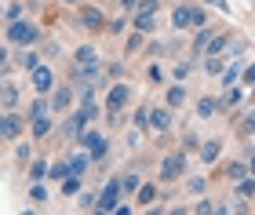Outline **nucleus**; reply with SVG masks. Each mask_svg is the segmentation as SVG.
Returning <instances> with one entry per match:
<instances>
[{
    "instance_id": "7ed1b4c3",
    "label": "nucleus",
    "mask_w": 255,
    "mask_h": 215,
    "mask_svg": "<svg viewBox=\"0 0 255 215\" xmlns=\"http://www.w3.org/2000/svg\"><path fill=\"white\" fill-rule=\"evenodd\" d=\"M128 103H131V84L117 81V84H110V88H106V103H102V109L117 117V113H124Z\"/></svg>"
},
{
    "instance_id": "cd10ccee",
    "label": "nucleus",
    "mask_w": 255,
    "mask_h": 215,
    "mask_svg": "<svg viewBox=\"0 0 255 215\" xmlns=\"http://www.w3.org/2000/svg\"><path fill=\"white\" fill-rule=\"evenodd\" d=\"M73 62H99V51L91 48V44H80V48L73 51Z\"/></svg>"
},
{
    "instance_id": "dca6fc26",
    "label": "nucleus",
    "mask_w": 255,
    "mask_h": 215,
    "mask_svg": "<svg viewBox=\"0 0 255 215\" xmlns=\"http://www.w3.org/2000/svg\"><path fill=\"white\" fill-rule=\"evenodd\" d=\"M29 131H33V139H48V135L55 131V120H51V113H40V117H29Z\"/></svg>"
},
{
    "instance_id": "393cba45",
    "label": "nucleus",
    "mask_w": 255,
    "mask_h": 215,
    "mask_svg": "<svg viewBox=\"0 0 255 215\" xmlns=\"http://www.w3.org/2000/svg\"><path fill=\"white\" fill-rule=\"evenodd\" d=\"M234 194L245 197V201H248V197L255 201V175H252V172H248L245 179H237V183H234Z\"/></svg>"
},
{
    "instance_id": "f3484780",
    "label": "nucleus",
    "mask_w": 255,
    "mask_h": 215,
    "mask_svg": "<svg viewBox=\"0 0 255 215\" xmlns=\"http://www.w3.org/2000/svg\"><path fill=\"white\" fill-rule=\"evenodd\" d=\"M219 113H223V106H219V99H215V95L197 99V117H201V120H212V117H219Z\"/></svg>"
},
{
    "instance_id": "c03bdc74",
    "label": "nucleus",
    "mask_w": 255,
    "mask_h": 215,
    "mask_svg": "<svg viewBox=\"0 0 255 215\" xmlns=\"http://www.w3.org/2000/svg\"><path fill=\"white\" fill-rule=\"evenodd\" d=\"M149 84H160V81H164V70H160V66H149Z\"/></svg>"
},
{
    "instance_id": "49530a36",
    "label": "nucleus",
    "mask_w": 255,
    "mask_h": 215,
    "mask_svg": "<svg viewBox=\"0 0 255 215\" xmlns=\"http://www.w3.org/2000/svg\"><path fill=\"white\" fill-rule=\"evenodd\" d=\"M4 18L11 22V18H22V4H11L7 11H4Z\"/></svg>"
},
{
    "instance_id": "603ef678",
    "label": "nucleus",
    "mask_w": 255,
    "mask_h": 215,
    "mask_svg": "<svg viewBox=\"0 0 255 215\" xmlns=\"http://www.w3.org/2000/svg\"><path fill=\"white\" fill-rule=\"evenodd\" d=\"M66 4H69V7H77V4H84V0H66Z\"/></svg>"
},
{
    "instance_id": "a18cd8bd",
    "label": "nucleus",
    "mask_w": 255,
    "mask_h": 215,
    "mask_svg": "<svg viewBox=\"0 0 255 215\" xmlns=\"http://www.w3.org/2000/svg\"><path fill=\"white\" fill-rule=\"evenodd\" d=\"M201 4H208V7H219L223 15H230V0H201Z\"/></svg>"
},
{
    "instance_id": "9d476101",
    "label": "nucleus",
    "mask_w": 255,
    "mask_h": 215,
    "mask_svg": "<svg viewBox=\"0 0 255 215\" xmlns=\"http://www.w3.org/2000/svg\"><path fill=\"white\" fill-rule=\"evenodd\" d=\"M22 120L18 113H0V142H15L18 139V131H22Z\"/></svg>"
},
{
    "instance_id": "473e14b6",
    "label": "nucleus",
    "mask_w": 255,
    "mask_h": 215,
    "mask_svg": "<svg viewBox=\"0 0 255 215\" xmlns=\"http://www.w3.org/2000/svg\"><path fill=\"white\" fill-rule=\"evenodd\" d=\"M29 201H33V205H48V186L33 183V190H29Z\"/></svg>"
},
{
    "instance_id": "4468645a",
    "label": "nucleus",
    "mask_w": 255,
    "mask_h": 215,
    "mask_svg": "<svg viewBox=\"0 0 255 215\" xmlns=\"http://www.w3.org/2000/svg\"><path fill=\"white\" fill-rule=\"evenodd\" d=\"M84 128H88V117H84L80 109H73V113L66 117V128H62V135H66V139H80V131H84Z\"/></svg>"
},
{
    "instance_id": "6e6d98bb",
    "label": "nucleus",
    "mask_w": 255,
    "mask_h": 215,
    "mask_svg": "<svg viewBox=\"0 0 255 215\" xmlns=\"http://www.w3.org/2000/svg\"><path fill=\"white\" fill-rule=\"evenodd\" d=\"M252 4H255V0H252Z\"/></svg>"
},
{
    "instance_id": "423d86ee",
    "label": "nucleus",
    "mask_w": 255,
    "mask_h": 215,
    "mask_svg": "<svg viewBox=\"0 0 255 215\" xmlns=\"http://www.w3.org/2000/svg\"><path fill=\"white\" fill-rule=\"evenodd\" d=\"M77 142L91 153V164H102L110 157V142H106V135H99V131H80Z\"/></svg>"
},
{
    "instance_id": "4be33fe9",
    "label": "nucleus",
    "mask_w": 255,
    "mask_h": 215,
    "mask_svg": "<svg viewBox=\"0 0 255 215\" xmlns=\"http://www.w3.org/2000/svg\"><path fill=\"white\" fill-rule=\"evenodd\" d=\"M153 201H157V183H142V186L135 190V205H138V208L153 205Z\"/></svg>"
},
{
    "instance_id": "a878e982",
    "label": "nucleus",
    "mask_w": 255,
    "mask_h": 215,
    "mask_svg": "<svg viewBox=\"0 0 255 215\" xmlns=\"http://www.w3.org/2000/svg\"><path fill=\"white\" fill-rule=\"evenodd\" d=\"M138 186H142V175H138L135 168H131V172H124V175H121V194H135Z\"/></svg>"
},
{
    "instance_id": "09e8293b",
    "label": "nucleus",
    "mask_w": 255,
    "mask_h": 215,
    "mask_svg": "<svg viewBox=\"0 0 255 215\" xmlns=\"http://www.w3.org/2000/svg\"><path fill=\"white\" fill-rule=\"evenodd\" d=\"M117 4H121V11H124V15H131V11L138 7V0H117Z\"/></svg>"
},
{
    "instance_id": "7c9ffc66",
    "label": "nucleus",
    "mask_w": 255,
    "mask_h": 215,
    "mask_svg": "<svg viewBox=\"0 0 255 215\" xmlns=\"http://www.w3.org/2000/svg\"><path fill=\"white\" fill-rule=\"evenodd\" d=\"M29 179H33V183L48 179V161H33V164H29Z\"/></svg>"
},
{
    "instance_id": "e433bc0d",
    "label": "nucleus",
    "mask_w": 255,
    "mask_h": 215,
    "mask_svg": "<svg viewBox=\"0 0 255 215\" xmlns=\"http://www.w3.org/2000/svg\"><path fill=\"white\" fill-rule=\"evenodd\" d=\"M186 190H190V194H197V197H201L204 190H208V179H204V175H197V179H190V183H186Z\"/></svg>"
},
{
    "instance_id": "864d4df0",
    "label": "nucleus",
    "mask_w": 255,
    "mask_h": 215,
    "mask_svg": "<svg viewBox=\"0 0 255 215\" xmlns=\"http://www.w3.org/2000/svg\"><path fill=\"white\" fill-rule=\"evenodd\" d=\"M0 84H4V70H0Z\"/></svg>"
},
{
    "instance_id": "aec40b11",
    "label": "nucleus",
    "mask_w": 255,
    "mask_h": 215,
    "mask_svg": "<svg viewBox=\"0 0 255 215\" xmlns=\"http://www.w3.org/2000/svg\"><path fill=\"white\" fill-rule=\"evenodd\" d=\"M37 62H40V51H33V44H29V48H18V55H15L18 70H33Z\"/></svg>"
},
{
    "instance_id": "1a4fd4ad",
    "label": "nucleus",
    "mask_w": 255,
    "mask_h": 215,
    "mask_svg": "<svg viewBox=\"0 0 255 215\" xmlns=\"http://www.w3.org/2000/svg\"><path fill=\"white\" fill-rule=\"evenodd\" d=\"M117 201H121V179L113 175V179H106V186L99 190V197H95V212H113V208H117Z\"/></svg>"
},
{
    "instance_id": "79ce46f5",
    "label": "nucleus",
    "mask_w": 255,
    "mask_h": 215,
    "mask_svg": "<svg viewBox=\"0 0 255 215\" xmlns=\"http://www.w3.org/2000/svg\"><path fill=\"white\" fill-rule=\"evenodd\" d=\"M190 66H193V59H186V62L175 66V81H186V77H190Z\"/></svg>"
},
{
    "instance_id": "f704fd0d",
    "label": "nucleus",
    "mask_w": 255,
    "mask_h": 215,
    "mask_svg": "<svg viewBox=\"0 0 255 215\" xmlns=\"http://www.w3.org/2000/svg\"><path fill=\"white\" fill-rule=\"evenodd\" d=\"M138 48H142V33H138V29H135V33H131V37H128V44H124V55H135Z\"/></svg>"
},
{
    "instance_id": "0eeeda50",
    "label": "nucleus",
    "mask_w": 255,
    "mask_h": 215,
    "mask_svg": "<svg viewBox=\"0 0 255 215\" xmlns=\"http://www.w3.org/2000/svg\"><path fill=\"white\" fill-rule=\"evenodd\" d=\"M182 172H186V150L179 153H164V161H160V183H175V179H182Z\"/></svg>"
},
{
    "instance_id": "a211bd4d",
    "label": "nucleus",
    "mask_w": 255,
    "mask_h": 215,
    "mask_svg": "<svg viewBox=\"0 0 255 215\" xmlns=\"http://www.w3.org/2000/svg\"><path fill=\"white\" fill-rule=\"evenodd\" d=\"M197 150H201L204 164H215L219 157H223V139H204V146H197Z\"/></svg>"
},
{
    "instance_id": "2eb2a0df",
    "label": "nucleus",
    "mask_w": 255,
    "mask_h": 215,
    "mask_svg": "<svg viewBox=\"0 0 255 215\" xmlns=\"http://www.w3.org/2000/svg\"><path fill=\"white\" fill-rule=\"evenodd\" d=\"M66 164H69V172H73V175H88V168H91V153L84 150V146H80L77 153H69V157H66Z\"/></svg>"
},
{
    "instance_id": "a19ab883",
    "label": "nucleus",
    "mask_w": 255,
    "mask_h": 215,
    "mask_svg": "<svg viewBox=\"0 0 255 215\" xmlns=\"http://www.w3.org/2000/svg\"><path fill=\"white\" fill-rule=\"evenodd\" d=\"M197 146H201L197 131H186V135H182V150H197Z\"/></svg>"
},
{
    "instance_id": "c85d7f7f",
    "label": "nucleus",
    "mask_w": 255,
    "mask_h": 215,
    "mask_svg": "<svg viewBox=\"0 0 255 215\" xmlns=\"http://www.w3.org/2000/svg\"><path fill=\"white\" fill-rule=\"evenodd\" d=\"M80 179H84V175H73V172H69V175L62 179V194H66V197L80 194Z\"/></svg>"
},
{
    "instance_id": "f8f14e48",
    "label": "nucleus",
    "mask_w": 255,
    "mask_h": 215,
    "mask_svg": "<svg viewBox=\"0 0 255 215\" xmlns=\"http://www.w3.org/2000/svg\"><path fill=\"white\" fill-rule=\"evenodd\" d=\"M149 131H157V135H164L171 128V109L168 106H157V109H149V124H146Z\"/></svg>"
},
{
    "instance_id": "58836bf2",
    "label": "nucleus",
    "mask_w": 255,
    "mask_h": 215,
    "mask_svg": "<svg viewBox=\"0 0 255 215\" xmlns=\"http://www.w3.org/2000/svg\"><path fill=\"white\" fill-rule=\"evenodd\" d=\"M234 81H237V59H234V66L226 62V70H223V88H234Z\"/></svg>"
},
{
    "instance_id": "9b49d317",
    "label": "nucleus",
    "mask_w": 255,
    "mask_h": 215,
    "mask_svg": "<svg viewBox=\"0 0 255 215\" xmlns=\"http://www.w3.org/2000/svg\"><path fill=\"white\" fill-rule=\"evenodd\" d=\"M215 26H212V22H208V26H197L193 29V44H190V59H201V55H204V48H208V40H212L215 37Z\"/></svg>"
},
{
    "instance_id": "5fc2aeb1",
    "label": "nucleus",
    "mask_w": 255,
    "mask_h": 215,
    "mask_svg": "<svg viewBox=\"0 0 255 215\" xmlns=\"http://www.w3.org/2000/svg\"><path fill=\"white\" fill-rule=\"evenodd\" d=\"M252 99H255V84H252Z\"/></svg>"
},
{
    "instance_id": "37998d69",
    "label": "nucleus",
    "mask_w": 255,
    "mask_h": 215,
    "mask_svg": "<svg viewBox=\"0 0 255 215\" xmlns=\"http://www.w3.org/2000/svg\"><path fill=\"white\" fill-rule=\"evenodd\" d=\"M241 84H248V88L255 84V62H252V66H245V70H241Z\"/></svg>"
},
{
    "instance_id": "6ab92c4d",
    "label": "nucleus",
    "mask_w": 255,
    "mask_h": 215,
    "mask_svg": "<svg viewBox=\"0 0 255 215\" xmlns=\"http://www.w3.org/2000/svg\"><path fill=\"white\" fill-rule=\"evenodd\" d=\"M164 106H168L171 113L182 109V106H186V88H182V84H171L168 92H164Z\"/></svg>"
},
{
    "instance_id": "bb28decb",
    "label": "nucleus",
    "mask_w": 255,
    "mask_h": 215,
    "mask_svg": "<svg viewBox=\"0 0 255 215\" xmlns=\"http://www.w3.org/2000/svg\"><path fill=\"white\" fill-rule=\"evenodd\" d=\"M15 103H18V88H15V84H0V106L11 109Z\"/></svg>"
},
{
    "instance_id": "de8ad7c7",
    "label": "nucleus",
    "mask_w": 255,
    "mask_h": 215,
    "mask_svg": "<svg viewBox=\"0 0 255 215\" xmlns=\"http://www.w3.org/2000/svg\"><path fill=\"white\" fill-rule=\"evenodd\" d=\"M7 62H11V51H7V44H0V70H7Z\"/></svg>"
},
{
    "instance_id": "b1692460",
    "label": "nucleus",
    "mask_w": 255,
    "mask_h": 215,
    "mask_svg": "<svg viewBox=\"0 0 255 215\" xmlns=\"http://www.w3.org/2000/svg\"><path fill=\"white\" fill-rule=\"evenodd\" d=\"M237 135H241V139H255V109L241 113V120H237Z\"/></svg>"
},
{
    "instance_id": "4c0bfd02",
    "label": "nucleus",
    "mask_w": 255,
    "mask_h": 215,
    "mask_svg": "<svg viewBox=\"0 0 255 215\" xmlns=\"http://www.w3.org/2000/svg\"><path fill=\"white\" fill-rule=\"evenodd\" d=\"M77 208L80 212H95V194H77Z\"/></svg>"
},
{
    "instance_id": "39448f33",
    "label": "nucleus",
    "mask_w": 255,
    "mask_h": 215,
    "mask_svg": "<svg viewBox=\"0 0 255 215\" xmlns=\"http://www.w3.org/2000/svg\"><path fill=\"white\" fill-rule=\"evenodd\" d=\"M77 26L84 33H102V29H106V15H102V7L77 4Z\"/></svg>"
},
{
    "instance_id": "f257e3e1",
    "label": "nucleus",
    "mask_w": 255,
    "mask_h": 215,
    "mask_svg": "<svg viewBox=\"0 0 255 215\" xmlns=\"http://www.w3.org/2000/svg\"><path fill=\"white\" fill-rule=\"evenodd\" d=\"M197 26H208V11L201 4H175L171 7V29L175 33H193Z\"/></svg>"
},
{
    "instance_id": "5701e85b",
    "label": "nucleus",
    "mask_w": 255,
    "mask_h": 215,
    "mask_svg": "<svg viewBox=\"0 0 255 215\" xmlns=\"http://www.w3.org/2000/svg\"><path fill=\"white\" fill-rule=\"evenodd\" d=\"M252 172V168H248V161H230L226 168H223V179H230V183H237V179H245Z\"/></svg>"
},
{
    "instance_id": "c9c22d12",
    "label": "nucleus",
    "mask_w": 255,
    "mask_h": 215,
    "mask_svg": "<svg viewBox=\"0 0 255 215\" xmlns=\"http://www.w3.org/2000/svg\"><path fill=\"white\" fill-rule=\"evenodd\" d=\"M40 113H51L48 109V95H37V103L29 106V117H40Z\"/></svg>"
},
{
    "instance_id": "c756f323",
    "label": "nucleus",
    "mask_w": 255,
    "mask_h": 215,
    "mask_svg": "<svg viewBox=\"0 0 255 215\" xmlns=\"http://www.w3.org/2000/svg\"><path fill=\"white\" fill-rule=\"evenodd\" d=\"M66 175H69V164H66V161H55V164H48V179H59V183H62Z\"/></svg>"
},
{
    "instance_id": "8fccbe9b",
    "label": "nucleus",
    "mask_w": 255,
    "mask_h": 215,
    "mask_svg": "<svg viewBox=\"0 0 255 215\" xmlns=\"http://www.w3.org/2000/svg\"><path fill=\"white\" fill-rule=\"evenodd\" d=\"M15 157H18V161H29V157H33V150H29V146H26V142H22V146H18V150H15Z\"/></svg>"
},
{
    "instance_id": "6e6552de",
    "label": "nucleus",
    "mask_w": 255,
    "mask_h": 215,
    "mask_svg": "<svg viewBox=\"0 0 255 215\" xmlns=\"http://www.w3.org/2000/svg\"><path fill=\"white\" fill-rule=\"evenodd\" d=\"M29 81H33V92H37V95H48L51 88L59 84V77H55V70H51V66L37 62V66L29 70Z\"/></svg>"
},
{
    "instance_id": "3c124183",
    "label": "nucleus",
    "mask_w": 255,
    "mask_h": 215,
    "mask_svg": "<svg viewBox=\"0 0 255 215\" xmlns=\"http://www.w3.org/2000/svg\"><path fill=\"white\" fill-rule=\"evenodd\" d=\"M248 168H252V172H255V153H248Z\"/></svg>"
},
{
    "instance_id": "72a5a7b5",
    "label": "nucleus",
    "mask_w": 255,
    "mask_h": 215,
    "mask_svg": "<svg viewBox=\"0 0 255 215\" xmlns=\"http://www.w3.org/2000/svg\"><path fill=\"white\" fill-rule=\"evenodd\" d=\"M124 29H128V18H124V15H117V18L106 22V33H113V37H121Z\"/></svg>"
},
{
    "instance_id": "2f4dec72",
    "label": "nucleus",
    "mask_w": 255,
    "mask_h": 215,
    "mask_svg": "<svg viewBox=\"0 0 255 215\" xmlns=\"http://www.w3.org/2000/svg\"><path fill=\"white\" fill-rule=\"evenodd\" d=\"M241 103V88H230V92L223 95V99H219V106H223V113L230 109V106H237Z\"/></svg>"
},
{
    "instance_id": "ddd939ff",
    "label": "nucleus",
    "mask_w": 255,
    "mask_h": 215,
    "mask_svg": "<svg viewBox=\"0 0 255 215\" xmlns=\"http://www.w3.org/2000/svg\"><path fill=\"white\" fill-rule=\"evenodd\" d=\"M131 29H138L146 37V33L157 29V11H131Z\"/></svg>"
},
{
    "instance_id": "20e7f679",
    "label": "nucleus",
    "mask_w": 255,
    "mask_h": 215,
    "mask_svg": "<svg viewBox=\"0 0 255 215\" xmlns=\"http://www.w3.org/2000/svg\"><path fill=\"white\" fill-rule=\"evenodd\" d=\"M73 103H77V84H55L48 92V109L51 113H69Z\"/></svg>"
},
{
    "instance_id": "412c9836",
    "label": "nucleus",
    "mask_w": 255,
    "mask_h": 215,
    "mask_svg": "<svg viewBox=\"0 0 255 215\" xmlns=\"http://www.w3.org/2000/svg\"><path fill=\"white\" fill-rule=\"evenodd\" d=\"M201 59H204L201 66H204V73H208V77H219V73L226 70V55H201Z\"/></svg>"
},
{
    "instance_id": "ea45409f",
    "label": "nucleus",
    "mask_w": 255,
    "mask_h": 215,
    "mask_svg": "<svg viewBox=\"0 0 255 215\" xmlns=\"http://www.w3.org/2000/svg\"><path fill=\"white\" fill-rule=\"evenodd\" d=\"M193 212H197V215H212V212H215V205H212L208 197H201V201L193 205Z\"/></svg>"
},
{
    "instance_id": "f03ea898",
    "label": "nucleus",
    "mask_w": 255,
    "mask_h": 215,
    "mask_svg": "<svg viewBox=\"0 0 255 215\" xmlns=\"http://www.w3.org/2000/svg\"><path fill=\"white\" fill-rule=\"evenodd\" d=\"M4 40L15 44V48H29V44L40 40V29L33 26V22H26V18H11L4 26Z\"/></svg>"
}]
</instances>
